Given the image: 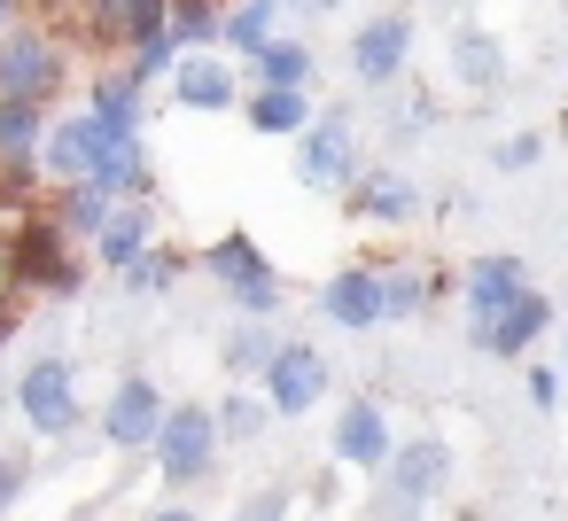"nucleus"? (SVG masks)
<instances>
[{
    "label": "nucleus",
    "mask_w": 568,
    "mask_h": 521,
    "mask_svg": "<svg viewBox=\"0 0 568 521\" xmlns=\"http://www.w3.org/2000/svg\"><path fill=\"white\" fill-rule=\"evenodd\" d=\"M9 280L17 288H48V296H87V265L71 249V234L48 211H24L9 234Z\"/></svg>",
    "instance_id": "nucleus-1"
},
{
    "label": "nucleus",
    "mask_w": 568,
    "mask_h": 521,
    "mask_svg": "<svg viewBox=\"0 0 568 521\" xmlns=\"http://www.w3.org/2000/svg\"><path fill=\"white\" fill-rule=\"evenodd\" d=\"M219 412H211V397H180L172 412H164V428H156V443H149V459H156V474L172 482V490H195L203 474H219Z\"/></svg>",
    "instance_id": "nucleus-2"
},
{
    "label": "nucleus",
    "mask_w": 568,
    "mask_h": 521,
    "mask_svg": "<svg viewBox=\"0 0 568 521\" xmlns=\"http://www.w3.org/2000/svg\"><path fill=\"white\" fill-rule=\"evenodd\" d=\"M358 172H366V149H358L351 110H320V118L296 133V187H312V195H351Z\"/></svg>",
    "instance_id": "nucleus-3"
},
{
    "label": "nucleus",
    "mask_w": 568,
    "mask_h": 521,
    "mask_svg": "<svg viewBox=\"0 0 568 521\" xmlns=\"http://www.w3.org/2000/svg\"><path fill=\"white\" fill-rule=\"evenodd\" d=\"M17 420L48 443H71L87 428V397H79V366L71 358H32L17 374Z\"/></svg>",
    "instance_id": "nucleus-4"
},
{
    "label": "nucleus",
    "mask_w": 568,
    "mask_h": 521,
    "mask_svg": "<svg viewBox=\"0 0 568 521\" xmlns=\"http://www.w3.org/2000/svg\"><path fill=\"white\" fill-rule=\"evenodd\" d=\"M71 79V48L40 24H9L0 32V102H55Z\"/></svg>",
    "instance_id": "nucleus-5"
},
{
    "label": "nucleus",
    "mask_w": 568,
    "mask_h": 521,
    "mask_svg": "<svg viewBox=\"0 0 568 521\" xmlns=\"http://www.w3.org/2000/svg\"><path fill=\"white\" fill-rule=\"evenodd\" d=\"M203 273L234 296V311L242 319H273L281 311V273H273V257L250 242V234H219V242H203Z\"/></svg>",
    "instance_id": "nucleus-6"
},
{
    "label": "nucleus",
    "mask_w": 568,
    "mask_h": 521,
    "mask_svg": "<svg viewBox=\"0 0 568 521\" xmlns=\"http://www.w3.org/2000/svg\"><path fill=\"white\" fill-rule=\"evenodd\" d=\"M110 141H118V133H102L94 110H63V118L48 125V141H40V180H48V187H87V180L102 172Z\"/></svg>",
    "instance_id": "nucleus-7"
},
{
    "label": "nucleus",
    "mask_w": 568,
    "mask_h": 521,
    "mask_svg": "<svg viewBox=\"0 0 568 521\" xmlns=\"http://www.w3.org/2000/svg\"><path fill=\"white\" fill-rule=\"evenodd\" d=\"M172 0H79V40L102 55H141L149 40H164Z\"/></svg>",
    "instance_id": "nucleus-8"
},
{
    "label": "nucleus",
    "mask_w": 568,
    "mask_h": 521,
    "mask_svg": "<svg viewBox=\"0 0 568 521\" xmlns=\"http://www.w3.org/2000/svg\"><path fill=\"white\" fill-rule=\"evenodd\" d=\"M327 381H335V374H327V350H320V343H281L257 389H265L273 420H304V412H320Z\"/></svg>",
    "instance_id": "nucleus-9"
},
{
    "label": "nucleus",
    "mask_w": 568,
    "mask_h": 521,
    "mask_svg": "<svg viewBox=\"0 0 568 521\" xmlns=\"http://www.w3.org/2000/svg\"><path fill=\"white\" fill-rule=\"evenodd\" d=\"M164 412H172V397H164L149 374H125V381L102 397L94 428H102V443H110V451H149V443H156V428H164Z\"/></svg>",
    "instance_id": "nucleus-10"
},
{
    "label": "nucleus",
    "mask_w": 568,
    "mask_h": 521,
    "mask_svg": "<svg viewBox=\"0 0 568 521\" xmlns=\"http://www.w3.org/2000/svg\"><path fill=\"white\" fill-rule=\"evenodd\" d=\"M560 327V311H552V296L545 288H521L498 319H467V343L483 350V358H529L545 335Z\"/></svg>",
    "instance_id": "nucleus-11"
},
{
    "label": "nucleus",
    "mask_w": 568,
    "mask_h": 521,
    "mask_svg": "<svg viewBox=\"0 0 568 521\" xmlns=\"http://www.w3.org/2000/svg\"><path fill=\"white\" fill-rule=\"evenodd\" d=\"M413 32H420V24H413L405 9L366 17V24L351 32V79H358V86H374V94H382V86H397V79H405V63H413Z\"/></svg>",
    "instance_id": "nucleus-12"
},
{
    "label": "nucleus",
    "mask_w": 568,
    "mask_h": 521,
    "mask_svg": "<svg viewBox=\"0 0 568 521\" xmlns=\"http://www.w3.org/2000/svg\"><path fill=\"white\" fill-rule=\"evenodd\" d=\"M374 280H382V319H420V311H436L444 296H459V273L420 265V257H382Z\"/></svg>",
    "instance_id": "nucleus-13"
},
{
    "label": "nucleus",
    "mask_w": 568,
    "mask_h": 521,
    "mask_svg": "<svg viewBox=\"0 0 568 521\" xmlns=\"http://www.w3.org/2000/svg\"><path fill=\"white\" fill-rule=\"evenodd\" d=\"M242 94H250V79L234 71V55H180L172 63V102L180 110H203V118H219V110H242Z\"/></svg>",
    "instance_id": "nucleus-14"
},
{
    "label": "nucleus",
    "mask_w": 568,
    "mask_h": 521,
    "mask_svg": "<svg viewBox=\"0 0 568 521\" xmlns=\"http://www.w3.org/2000/svg\"><path fill=\"white\" fill-rule=\"evenodd\" d=\"M389 451H397V436H389L382 397H343V405H335V459L358 467V474H382Z\"/></svg>",
    "instance_id": "nucleus-15"
},
{
    "label": "nucleus",
    "mask_w": 568,
    "mask_h": 521,
    "mask_svg": "<svg viewBox=\"0 0 568 521\" xmlns=\"http://www.w3.org/2000/svg\"><path fill=\"white\" fill-rule=\"evenodd\" d=\"M382 482H389L397 498H413V505H436V498L452 490V443H444V436H405V443L389 451Z\"/></svg>",
    "instance_id": "nucleus-16"
},
{
    "label": "nucleus",
    "mask_w": 568,
    "mask_h": 521,
    "mask_svg": "<svg viewBox=\"0 0 568 521\" xmlns=\"http://www.w3.org/2000/svg\"><path fill=\"white\" fill-rule=\"evenodd\" d=\"M320 319L343 327V335H374V327H382V280H374V265L327 273V280H320Z\"/></svg>",
    "instance_id": "nucleus-17"
},
{
    "label": "nucleus",
    "mask_w": 568,
    "mask_h": 521,
    "mask_svg": "<svg viewBox=\"0 0 568 521\" xmlns=\"http://www.w3.org/2000/svg\"><path fill=\"white\" fill-rule=\"evenodd\" d=\"M343 203H351L358 226H405V218H420V187H413L397 164H366Z\"/></svg>",
    "instance_id": "nucleus-18"
},
{
    "label": "nucleus",
    "mask_w": 568,
    "mask_h": 521,
    "mask_svg": "<svg viewBox=\"0 0 568 521\" xmlns=\"http://www.w3.org/2000/svg\"><path fill=\"white\" fill-rule=\"evenodd\" d=\"M529 288V265L514 257V249H498V257H475L467 273H459V304H467V319H498L514 296Z\"/></svg>",
    "instance_id": "nucleus-19"
},
{
    "label": "nucleus",
    "mask_w": 568,
    "mask_h": 521,
    "mask_svg": "<svg viewBox=\"0 0 568 521\" xmlns=\"http://www.w3.org/2000/svg\"><path fill=\"white\" fill-rule=\"evenodd\" d=\"M87 110L102 118V133H118V141H141V125H149V86L118 63V71H102L94 86H87Z\"/></svg>",
    "instance_id": "nucleus-20"
},
{
    "label": "nucleus",
    "mask_w": 568,
    "mask_h": 521,
    "mask_svg": "<svg viewBox=\"0 0 568 521\" xmlns=\"http://www.w3.org/2000/svg\"><path fill=\"white\" fill-rule=\"evenodd\" d=\"M242 118H250V133H265V141H296L320 110H312V86H250V94H242Z\"/></svg>",
    "instance_id": "nucleus-21"
},
{
    "label": "nucleus",
    "mask_w": 568,
    "mask_h": 521,
    "mask_svg": "<svg viewBox=\"0 0 568 521\" xmlns=\"http://www.w3.org/2000/svg\"><path fill=\"white\" fill-rule=\"evenodd\" d=\"M444 63H452V79H459L467 94H498V86H506V48H498L483 24H459L452 48H444Z\"/></svg>",
    "instance_id": "nucleus-22"
},
{
    "label": "nucleus",
    "mask_w": 568,
    "mask_h": 521,
    "mask_svg": "<svg viewBox=\"0 0 568 521\" xmlns=\"http://www.w3.org/2000/svg\"><path fill=\"white\" fill-rule=\"evenodd\" d=\"M149 249H156V211H149V203H118L110 226L94 234V265H102V273H125V265L149 257Z\"/></svg>",
    "instance_id": "nucleus-23"
},
{
    "label": "nucleus",
    "mask_w": 568,
    "mask_h": 521,
    "mask_svg": "<svg viewBox=\"0 0 568 521\" xmlns=\"http://www.w3.org/2000/svg\"><path fill=\"white\" fill-rule=\"evenodd\" d=\"M242 79H250V86H312V79H320V55H312L304 40L273 32V40L242 63Z\"/></svg>",
    "instance_id": "nucleus-24"
},
{
    "label": "nucleus",
    "mask_w": 568,
    "mask_h": 521,
    "mask_svg": "<svg viewBox=\"0 0 568 521\" xmlns=\"http://www.w3.org/2000/svg\"><path fill=\"white\" fill-rule=\"evenodd\" d=\"M288 335H273L265 319H242V327H226L219 335V366H226V381H265V366H273V350H281Z\"/></svg>",
    "instance_id": "nucleus-25"
},
{
    "label": "nucleus",
    "mask_w": 568,
    "mask_h": 521,
    "mask_svg": "<svg viewBox=\"0 0 568 521\" xmlns=\"http://www.w3.org/2000/svg\"><path fill=\"white\" fill-rule=\"evenodd\" d=\"M281 0H234V9H226V24H219V55H234V63H250L273 32H281Z\"/></svg>",
    "instance_id": "nucleus-26"
},
{
    "label": "nucleus",
    "mask_w": 568,
    "mask_h": 521,
    "mask_svg": "<svg viewBox=\"0 0 568 521\" xmlns=\"http://www.w3.org/2000/svg\"><path fill=\"white\" fill-rule=\"evenodd\" d=\"M94 187H102L110 203H149V187H156V172H149V141H110Z\"/></svg>",
    "instance_id": "nucleus-27"
},
{
    "label": "nucleus",
    "mask_w": 568,
    "mask_h": 521,
    "mask_svg": "<svg viewBox=\"0 0 568 521\" xmlns=\"http://www.w3.org/2000/svg\"><path fill=\"white\" fill-rule=\"evenodd\" d=\"M211 412H219V443H257V436L273 428V405H265V389H250V381H234L226 397H211Z\"/></svg>",
    "instance_id": "nucleus-28"
},
{
    "label": "nucleus",
    "mask_w": 568,
    "mask_h": 521,
    "mask_svg": "<svg viewBox=\"0 0 568 521\" xmlns=\"http://www.w3.org/2000/svg\"><path fill=\"white\" fill-rule=\"evenodd\" d=\"M110 211H118V203H110V195L87 180V187H55V211H48V218H55L71 242H87V249H94V234L110 226Z\"/></svg>",
    "instance_id": "nucleus-29"
},
{
    "label": "nucleus",
    "mask_w": 568,
    "mask_h": 521,
    "mask_svg": "<svg viewBox=\"0 0 568 521\" xmlns=\"http://www.w3.org/2000/svg\"><path fill=\"white\" fill-rule=\"evenodd\" d=\"M219 24H226V9H219V0H172L164 40H172L180 55H211V48H219Z\"/></svg>",
    "instance_id": "nucleus-30"
},
{
    "label": "nucleus",
    "mask_w": 568,
    "mask_h": 521,
    "mask_svg": "<svg viewBox=\"0 0 568 521\" xmlns=\"http://www.w3.org/2000/svg\"><path fill=\"white\" fill-rule=\"evenodd\" d=\"M55 110L48 102H0V156H40Z\"/></svg>",
    "instance_id": "nucleus-31"
},
{
    "label": "nucleus",
    "mask_w": 568,
    "mask_h": 521,
    "mask_svg": "<svg viewBox=\"0 0 568 521\" xmlns=\"http://www.w3.org/2000/svg\"><path fill=\"white\" fill-rule=\"evenodd\" d=\"M180 273H187V257H180V249H149V257H133L118 280H125V296H164Z\"/></svg>",
    "instance_id": "nucleus-32"
},
{
    "label": "nucleus",
    "mask_w": 568,
    "mask_h": 521,
    "mask_svg": "<svg viewBox=\"0 0 568 521\" xmlns=\"http://www.w3.org/2000/svg\"><path fill=\"white\" fill-rule=\"evenodd\" d=\"M545 164V133H506V141H490V172H537Z\"/></svg>",
    "instance_id": "nucleus-33"
},
{
    "label": "nucleus",
    "mask_w": 568,
    "mask_h": 521,
    "mask_svg": "<svg viewBox=\"0 0 568 521\" xmlns=\"http://www.w3.org/2000/svg\"><path fill=\"white\" fill-rule=\"evenodd\" d=\"M172 63H180V48H172V40H149L141 55H125V71H133L141 86H149V79H172Z\"/></svg>",
    "instance_id": "nucleus-34"
},
{
    "label": "nucleus",
    "mask_w": 568,
    "mask_h": 521,
    "mask_svg": "<svg viewBox=\"0 0 568 521\" xmlns=\"http://www.w3.org/2000/svg\"><path fill=\"white\" fill-rule=\"evenodd\" d=\"M234 521H288V490H281V482H265V490H250Z\"/></svg>",
    "instance_id": "nucleus-35"
},
{
    "label": "nucleus",
    "mask_w": 568,
    "mask_h": 521,
    "mask_svg": "<svg viewBox=\"0 0 568 521\" xmlns=\"http://www.w3.org/2000/svg\"><path fill=\"white\" fill-rule=\"evenodd\" d=\"M24 482H32V459H24V451H0V513L24 498Z\"/></svg>",
    "instance_id": "nucleus-36"
},
{
    "label": "nucleus",
    "mask_w": 568,
    "mask_h": 521,
    "mask_svg": "<svg viewBox=\"0 0 568 521\" xmlns=\"http://www.w3.org/2000/svg\"><path fill=\"white\" fill-rule=\"evenodd\" d=\"M366 521H420V505H413V498H397L389 482H374V498H366Z\"/></svg>",
    "instance_id": "nucleus-37"
},
{
    "label": "nucleus",
    "mask_w": 568,
    "mask_h": 521,
    "mask_svg": "<svg viewBox=\"0 0 568 521\" xmlns=\"http://www.w3.org/2000/svg\"><path fill=\"white\" fill-rule=\"evenodd\" d=\"M529 405H537V412H552V405H560V366H552V358H537V366H529Z\"/></svg>",
    "instance_id": "nucleus-38"
},
{
    "label": "nucleus",
    "mask_w": 568,
    "mask_h": 521,
    "mask_svg": "<svg viewBox=\"0 0 568 521\" xmlns=\"http://www.w3.org/2000/svg\"><path fill=\"white\" fill-rule=\"evenodd\" d=\"M281 9H288V17H312V24H320V17H335V9H343V0H281Z\"/></svg>",
    "instance_id": "nucleus-39"
},
{
    "label": "nucleus",
    "mask_w": 568,
    "mask_h": 521,
    "mask_svg": "<svg viewBox=\"0 0 568 521\" xmlns=\"http://www.w3.org/2000/svg\"><path fill=\"white\" fill-rule=\"evenodd\" d=\"M436 110H444V102L420 86V94H413V110H405V125H436Z\"/></svg>",
    "instance_id": "nucleus-40"
},
{
    "label": "nucleus",
    "mask_w": 568,
    "mask_h": 521,
    "mask_svg": "<svg viewBox=\"0 0 568 521\" xmlns=\"http://www.w3.org/2000/svg\"><path fill=\"white\" fill-rule=\"evenodd\" d=\"M141 521H203L195 505H156V513H141Z\"/></svg>",
    "instance_id": "nucleus-41"
},
{
    "label": "nucleus",
    "mask_w": 568,
    "mask_h": 521,
    "mask_svg": "<svg viewBox=\"0 0 568 521\" xmlns=\"http://www.w3.org/2000/svg\"><path fill=\"white\" fill-rule=\"evenodd\" d=\"M9 24H24V0H0V32H9Z\"/></svg>",
    "instance_id": "nucleus-42"
},
{
    "label": "nucleus",
    "mask_w": 568,
    "mask_h": 521,
    "mask_svg": "<svg viewBox=\"0 0 568 521\" xmlns=\"http://www.w3.org/2000/svg\"><path fill=\"white\" fill-rule=\"evenodd\" d=\"M17 335V304H0V343H9Z\"/></svg>",
    "instance_id": "nucleus-43"
},
{
    "label": "nucleus",
    "mask_w": 568,
    "mask_h": 521,
    "mask_svg": "<svg viewBox=\"0 0 568 521\" xmlns=\"http://www.w3.org/2000/svg\"><path fill=\"white\" fill-rule=\"evenodd\" d=\"M560 374H568V327H560Z\"/></svg>",
    "instance_id": "nucleus-44"
},
{
    "label": "nucleus",
    "mask_w": 568,
    "mask_h": 521,
    "mask_svg": "<svg viewBox=\"0 0 568 521\" xmlns=\"http://www.w3.org/2000/svg\"><path fill=\"white\" fill-rule=\"evenodd\" d=\"M0 428H9V405H0Z\"/></svg>",
    "instance_id": "nucleus-45"
}]
</instances>
